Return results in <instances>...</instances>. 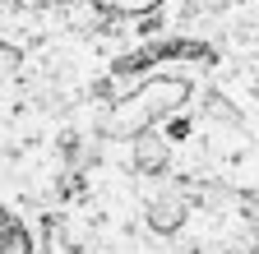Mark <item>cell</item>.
<instances>
[{
  "label": "cell",
  "mask_w": 259,
  "mask_h": 254,
  "mask_svg": "<svg viewBox=\"0 0 259 254\" xmlns=\"http://www.w3.org/2000/svg\"><path fill=\"white\" fill-rule=\"evenodd\" d=\"M0 254H28V245H23V231L14 227V222L0 213Z\"/></svg>",
  "instance_id": "1"
}]
</instances>
